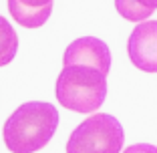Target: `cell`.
<instances>
[{
  "label": "cell",
  "instance_id": "obj_1",
  "mask_svg": "<svg viewBox=\"0 0 157 153\" xmlns=\"http://www.w3.org/2000/svg\"><path fill=\"white\" fill-rule=\"evenodd\" d=\"M59 125V111L51 103L30 101L6 119L2 137L12 153H34L48 145Z\"/></svg>",
  "mask_w": 157,
  "mask_h": 153
},
{
  "label": "cell",
  "instance_id": "obj_2",
  "mask_svg": "<svg viewBox=\"0 0 157 153\" xmlns=\"http://www.w3.org/2000/svg\"><path fill=\"white\" fill-rule=\"evenodd\" d=\"M56 101L75 113H95L107 97V75L95 67H63L56 79Z\"/></svg>",
  "mask_w": 157,
  "mask_h": 153
},
{
  "label": "cell",
  "instance_id": "obj_3",
  "mask_svg": "<svg viewBox=\"0 0 157 153\" xmlns=\"http://www.w3.org/2000/svg\"><path fill=\"white\" fill-rule=\"evenodd\" d=\"M125 133L113 115L95 113L71 133L67 153H121Z\"/></svg>",
  "mask_w": 157,
  "mask_h": 153
},
{
  "label": "cell",
  "instance_id": "obj_4",
  "mask_svg": "<svg viewBox=\"0 0 157 153\" xmlns=\"http://www.w3.org/2000/svg\"><path fill=\"white\" fill-rule=\"evenodd\" d=\"M127 52L139 71L157 73V20H147L133 28Z\"/></svg>",
  "mask_w": 157,
  "mask_h": 153
},
{
  "label": "cell",
  "instance_id": "obj_5",
  "mask_svg": "<svg viewBox=\"0 0 157 153\" xmlns=\"http://www.w3.org/2000/svg\"><path fill=\"white\" fill-rule=\"evenodd\" d=\"M69 65H87L99 69L103 75H109L111 69V51L101 38L81 36L69 44L63 56V67Z\"/></svg>",
  "mask_w": 157,
  "mask_h": 153
},
{
  "label": "cell",
  "instance_id": "obj_6",
  "mask_svg": "<svg viewBox=\"0 0 157 153\" xmlns=\"http://www.w3.org/2000/svg\"><path fill=\"white\" fill-rule=\"evenodd\" d=\"M8 12L20 26L40 28L52 12V0H8Z\"/></svg>",
  "mask_w": 157,
  "mask_h": 153
},
{
  "label": "cell",
  "instance_id": "obj_7",
  "mask_svg": "<svg viewBox=\"0 0 157 153\" xmlns=\"http://www.w3.org/2000/svg\"><path fill=\"white\" fill-rule=\"evenodd\" d=\"M115 8L125 20L141 24L157 10V0H115Z\"/></svg>",
  "mask_w": 157,
  "mask_h": 153
},
{
  "label": "cell",
  "instance_id": "obj_8",
  "mask_svg": "<svg viewBox=\"0 0 157 153\" xmlns=\"http://www.w3.org/2000/svg\"><path fill=\"white\" fill-rule=\"evenodd\" d=\"M16 51H18V36L8 20L4 16H0V67L14 60Z\"/></svg>",
  "mask_w": 157,
  "mask_h": 153
},
{
  "label": "cell",
  "instance_id": "obj_9",
  "mask_svg": "<svg viewBox=\"0 0 157 153\" xmlns=\"http://www.w3.org/2000/svg\"><path fill=\"white\" fill-rule=\"evenodd\" d=\"M123 153H157V147L155 145H149V143H137V145L127 147Z\"/></svg>",
  "mask_w": 157,
  "mask_h": 153
}]
</instances>
